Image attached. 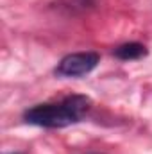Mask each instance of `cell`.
<instances>
[{
	"instance_id": "1",
	"label": "cell",
	"mask_w": 152,
	"mask_h": 154,
	"mask_svg": "<svg viewBox=\"0 0 152 154\" xmlns=\"http://www.w3.org/2000/svg\"><path fill=\"white\" fill-rule=\"evenodd\" d=\"M91 100L86 95H70L59 102L36 104L23 111V120L31 125L61 129L81 122L90 111Z\"/></svg>"
},
{
	"instance_id": "2",
	"label": "cell",
	"mask_w": 152,
	"mask_h": 154,
	"mask_svg": "<svg viewBox=\"0 0 152 154\" xmlns=\"http://www.w3.org/2000/svg\"><path fill=\"white\" fill-rule=\"evenodd\" d=\"M100 63V56L97 52H74L65 56L54 74L57 77H82L93 72Z\"/></svg>"
},
{
	"instance_id": "3",
	"label": "cell",
	"mask_w": 152,
	"mask_h": 154,
	"mask_svg": "<svg viewBox=\"0 0 152 154\" xmlns=\"http://www.w3.org/2000/svg\"><path fill=\"white\" fill-rule=\"evenodd\" d=\"M113 54L120 61H136V59H141L147 56V47L138 41H129V43L116 47Z\"/></svg>"
},
{
	"instance_id": "4",
	"label": "cell",
	"mask_w": 152,
	"mask_h": 154,
	"mask_svg": "<svg viewBox=\"0 0 152 154\" xmlns=\"http://www.w3.org/2000/svg\"><path fill=\"white\" fill-rule=\"evenodd\" d=\"M13 154H20V152H13Z\"/></svg>"
},
{
	"instance_id": "5",
	"label": "cell",
	"mask_w": 152,
	"mask_h": 154,
	"mask_svg": "<svg viewBox=\"0 0 152 154\" xmlns=\"http://www.w3.org/2000/svg\"><path fill=\"white\" fill-rule=\"evenodd\" d=\"M90 154H97V152H90Z\"/></svg>"
}]
</instances>
